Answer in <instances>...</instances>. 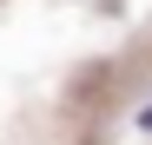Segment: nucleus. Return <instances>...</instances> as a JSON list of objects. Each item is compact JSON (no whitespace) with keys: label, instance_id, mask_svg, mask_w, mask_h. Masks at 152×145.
Masks as SVG:
<instances>
[{"label":"nucleus","instance_id":"obj_1","mask_svg":"<svg viewBox=\"0 0 152 145\" xmlns=\"http://www.w3.org/2000/svg\"><path fill=\"white\" fill-rule=\"evenodd\" d=\"M139 125H145V132H152V106H139Z\"/></svg>","mask_w":152,"mask_h":145}]
</instances>
